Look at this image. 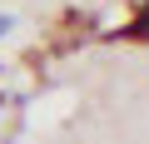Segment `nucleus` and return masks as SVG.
<instances>
[{"label":"nucleus","instance_id":"f257e3e1","mask_svg":"<svg viewBox=\"0 0 149 144\" xmlns=\"http://www.w3.org/2000/svg\"><path fill=\"white\" fill-rule=\"evenodd\" d=\"M124 40H149V0L139 5V15L124 25Z\"/></svg>","mask_w":149,"mask_h":144},{"label":"nucleus","instance_id":"f03ea898","mask_svg":"<svg viewBox=\"0 0 149 144\" xmlns=\"http://www.w3.org/2000/svg\"><path fill=\"white\" fill-rule=\"evenodd\" d=\"M0 35H10V15H0Z\"/></svg>","mask_w":149,"mask_h":144}]
</instances>
